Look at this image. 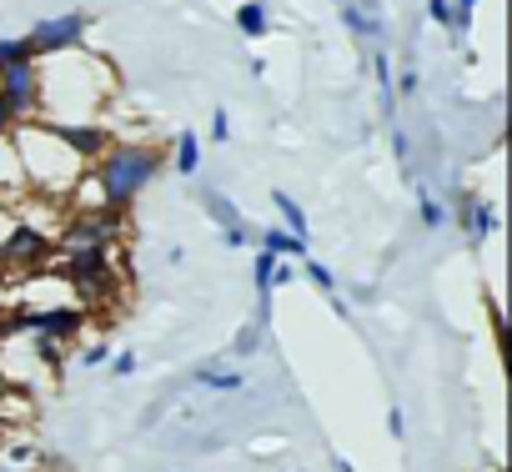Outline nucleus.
Instances as JSON below:
<instances>
[{"mask_svg": "<svg viewBox=\"0 0 512 472\" xmlns=\"http://www.w3.org/2000/svg\"><path fill=\"white\" fill-rule=\"evenodd\" d=\"M166 171V151L161 146H146V141H111L106 156L96 161V191H101V206L111 211H131L136 196Z\"/></svg>", "mask_w": 512, "mask_h": 472, "instance_id": "f257e3e1", "label": "nucleus"}, {"mask_svg": "<svg viewBox=\"0 0 512 472\" xmlns=\"http://www.w3.org/2000/svg\"><path fill=\"white\" fill-rule=\"evenodd\" d=\"M81 327H86L81 307H21L0 322V337L26 332V337H46V342H71V337H81Z\"/></svg>", "mask_w": 512, "mask_h": 472, "instance_id": "f03ea898", "label": "nucleus"}, {"mask_svg": "<svg viewBox=\"0 0 512 472\" xmlns=\"http://www.w3.org/2000/svg\"><path fill=\"white\" fill-rule=\"evenodd\" d=\"M126 226V211H111V206H96V211H76L66 226H61V252H111L116 236Z\"/></svg>", "mask_w": 512, "mask_h": 472, "instance_id": "7ed1b4c3", "label": "nucleus"}, {"mask_svg": "<svg viewBox=\"0 0 512 472\" xmlns=\"http://www.w3.org/2000/svg\"><path fill=\"white\" fill-rule=\"evenodd\" d=\"M0 106L11 111L16 126L41 121V61H21L11 71H0Z\"/></svg>", "mask_w": 512, "mask_h": 472, "instance_id": "20e7f679", "label": "nucleus"}, {"mask_svg": "<svg viewBox=\"0 0 512 472\" xmlns=\"http://www.w3.org/2000/svg\"><path fill=\"white\" fill-rule=\"evenodd\" d=\"M86 31H91V21H86L81 11L46 16V21H36V26L26 31V46H31V56H36V61H41V56H66V51H81Z\"/></svg>", "mask_w": 512, "mask_h": 472, "instance_id": "39448f33", "label": "nucleus"}, {"mask_svg": "<svg viewBox=\"0 0 512 472\" xmlns=\"http://www.w3.org/2000/svg\"><path fill=\"white\" fill-rule=\"evenodd\" d=\"M61 277H66L86 302H101V297H111V287H116L111 252H61Z\"/></svg>", "mask_w": 512, "mask_h": 472, "instance_id": "423d86ee", "label": "nucleus"}, {"mask_svg": "<svg viewBox=\"0 0 512 472\" xmlns=\"http://www.w3.org/2000/svg\"><path fill=\"white\" fill-rule=\"evenodd\" d=\"M81 166H96L101 156H106V146H111V126L106 121H41Z\"/></svg>", "mask_w": 512, "mask_h": 472, "instance_id": "0eeeda50", "label": "nucleus"}, {"mask_svg": "<svg viewBox=\"0 0 512 472\" xmlns=\"http://www.w3.org/2000/svg\"><path fill=\"white\" fill-rule=\"evenodd\" d=\"M51 236L36 231L31 221H16L6 236H0V267H21V272H36L46 257H51Z\"/></svg>", "mask_w": 512, "mask_h": 472, "instance_id": "6e6552de", "label": "nucleus"}, {"mask_svg": "<svg viewBox=\"0 0 512 472\" xmlns=\"http://www.w3.org/2000/svg\"><path fill=\"white\" fill-rule=\"evenodd\" d=\"M457 226L467 242H487V236H497V206L477 191H457Z\"/></svg>", "mask_w": 512, "mask_h": 472, "instance_id": "1a4fd4ad", "label": "nucleus"}, {"mask_svg": "<svg viewBox=\"0 0 512 472\" xmlns=\"http://www.w3.org/2000/svg\"><path fill=\"white\" fill-rule=\"evenodd\" d=\"M256 252H267L277 262H297V257H307V242L292 236L287 226H267V231H256Z\"/></svg>", "mask_w": 512, "mask_h": 472, "instance_id": "9d476101", "label": "nucleus"}, {"mask_svg": "<svg viewBox=\"0 0 512 472\" xmlns=\"http://www.w3.org/2000/svg\"><path fill=\"white\" fill-rule=\"evenodd\" d=\"M236 31H241L246 41L272 36V11H267V0H241V6H236Z\"/></svg>", "mask_w": 512, "mask_h": 472, "instance_id": "9b49d317", "label": "nucleus"}, {"mask_svg": "<svg viewBox=\"0 0 512 472\" xmlns=\"http://www.w3.org/2000/svg\"><path fill=\"white\" fill-rule=\"evenodd\" d=\"M201 211H206V216H211V221H216L221 231H226V226H241V221H246V216H241V206H236V201H231L226 191H216V186H201Z\"/></svg>", "mask_w": 512, "mask_h": 472, "instance_id": "f8f14e48", "label": "nucleus"}, {"mask_svg": "<svg viewBox=\"0 0 512 472\" xmlns=\"http://www.w3.org/2000/svg\"><path fill=\"white\" fill-rule=\"evenodd\" d=\"M272 206H277L282 226H287L292 236H302V242H307V211L297 206V196H292V191H272Z\"/></svg>", "mask_w": 512, "mask_h": 472, "instance_id": "ddd939ff", "label": "nucleus"}, {"mask_svg": "<svg viewBox=\"0 0 512 472\" xmlns=\"http://www.w3.org/2000/svg\"><path fill=\"white\" fill-rule=\"evenodd\" d=\"M171 166H176L181 176H196V166H201V136H196V131H176V156H171Z\"/></svg>", "mask_w": 512, "mask_h": 472, "instance_id": "4468645a", "label": "nucleus"}, {"mask_svg": "<svg viewBox=\"0 0 512 472\" xmlns=\"http://www.w3.org/2000/svg\"><path fill=\"white\" fill-rule=\"evenodd\" d=\"M196 382L211 387V392H241V387H246L241 372H221L216 362H201V367H196Z\"/></svg>", "mask_w": 512, "mask_h": 472, "instance_id": "2eb2a0df", "label": "nucleus"}, {"mask_svg": "<svg viewBox=\"0 0 512 472\" xmlns=\"http://www.w3.org/2000/svg\"><path fill=\"white\" fill-rule=\"evenodd\" d=\"M277 257H267V252H256V262H251V277H256V297H272L277 292Z\"/></svg>", "mask_w": 512, "mask_h": 472, "instance_id": "dca6fc26", "label": "nucleus"}, {"mask_svg": "<svg viewBox=\"0 0 512 472\" xmlns=\"http://www.w3.org/2000/svg\"><path fill=\"white\" fill-rule=\"evenodd\" d=\"M21 61H36L31 46H26V36H0V71H11Z\"/></svg>", "mask_w": 512, "mask_h": 472, "instance_id": "f3484780", "label": "nucleus"}, {"mask_svg": "<svg viewBox=\"0 0 512 472\" xmlns=\"http://www.w3.org/2000/svg\"><path fill=\"white\" fill-rule=\"evenodd\" d=\"M302 277H307L317 292H337V272H332L327 262H317V257H302Z\"/></svg>", "mask_w": 512, "mask_h": 472, "instance_id": "a211bd4d", "label": "nucleus"}, {"mask_svg": "<svg viewBox=\"0 0 512 472\" xmlns=\"http://www.w3.org/2000/svg\"><path fill=\"white\" fill-rule=\"evenodd\" d=\"M417 216H422V226H427V231H437V226L447 221V206H442L432 191H417Z\"/></svg>", "mask_w": 512, "mask_h": 472, "instance_id": "6ab92c4d", "label": "nucleus"}, {"mask_svg": "<svg viewBox=\"0 0 512 472\" xmlns=\"http://www.w3.org/2000/svg\"><path fill=\"white\" fill-rule=\"evenodd\" d=\"M262 342H267V332L256 327V322H251V327H241V332L231 337V357H251L256 347H262Z\"/></svg>", "mask_w": 512, "mask_h": 472, "instance_id": "aec40b11", "label": "nucleus"}, {"mask_svg": "<svg viewBox=\"0 0 512 472\" xmlns=\"http://www.w3.org/2000/svg\"><path fill=\"white\" fill-rule=\"evenodd\" d=\"M472 16H477V0H452V36L457 41L472 31Z\"/></svg>", "mask_w": 512, "mask_h": 472, "instance_id": "412c9836", "label": "nucleus"}, {"mask_svg": "<svg viewBox=\"0 0 512 472\" xmlns=\"http://www.w3.org/2000/svg\"><path fill=\"white\" fill-rule=\"evenodd\" d=\"M251 242H256L251 221H241V226H226V231H221V247H231V252H246Z\"/></svg>", "mask_w": 512, "mask_h": 472, "instance_id": "4be33fe9", "label": "nucleus"}, {"mask_svg": "<svg viewBox=\"0 0 512 472\" xmlns=\"http://www.w3.org/2000/svg\"><path fill=\"white\" fill-rule=\"evenodd\" d=\"M211 141H231V111L226 106L211 111Z\"/></svg>", "mask_w": 512, "mask_h": 472, "instance_id": "5701e85b", "label": "nucleus"}, {"mask_svg": "<svg viewBox=\"0 0 512 472\" xmlns=\"http://www.w3.org/2000/svg\"><path fill=\"white\" fill-rule=\"evenodd\" d=\"M427 16H432L442 31H452V0H427Z\"/></svg>", "mask_w": 512, "mask_h": 472, "instance_id": "b1692460", "label": "nucleus"}, {"mask_svg": "<svg viewBox=\"0 0 512 472\" xmlns=\"http://www.w3.org/2000/svg\"><path fill=\"white\" fill-rule=\"evenodd\" d=\"M392 156H397V166L407 171V156H412V141H407V131H397V126H392Z\"/></svg>", "mask_w": 512, "mask_h": 472, "instance_id": "393cba45", "label": "nucleus"}, {"mask_svg": "<svg viewBox=\"0 0 512 472\" xmlns=\"http://www.w3.org/2000/svg\"><path fill=\"white\" fill-rule=\"evenodd\" d=\"M136 367H141V362H136V352H121V357H111V372H116V377H131Z\"/></svg>", "mask_w": 512, "mask_h": 472, "instance_id": "a878e982", "label": "nucleus"}, {"mask_svg": "<svg viewBox=\"0 0 512 472\" xmlns=\"http://www.w3.org/2000/svg\"><path fill=\"white\" fill-rule=\"evenodd\" d=\"M387 432H392L397 442L407 437V417H402V407H392V412H387Z\"/></svg>", "mask_w": 512, "mask_h": 472, "instance_id": "bb28decb", "label": "nucleus"}, {"mask_svg": "<svg viewBox=\"0 0 512 472\" xmlns=\"http://www.w3.org/2000/svg\"><path fill=\"white\" fill-rule=\"evenodd\" d=\"M106 357H111L106 347H86V352H81V367H101Z\"/></svg>", "mask_w": 512, "mask_h": 472, "instance_id": "cd10ccee", "label": "nucleus"}, {"mask_svg": "<svg viewBox=\"0 0 512 472\" xmlns=\"http://www.w3.org/2000/svg\"><path fill=\"white\" fill-rule=\"evenodd\" d=\"M272 277H277V287H287V282H297V267H292V262H277Z\"/></svg>", "mask_w": 512, "mask_h": 472, "instance_id": "c85d7f7f", "label": "nucleus"}, {"mask_svg": "<svg viewBox=\"0 0 512 472\" xmlns=\"http://www.w3.org/2000/svg\"><path fill=\"white\" fill-rule=\"evenodd\" d=\"M11 131H16V121H11V111H6V106H0V141H6Z\"/></svg>", "mask_w": 512, "mask_h": 472, "instance_id": "c756f323", "label": "nucleus"}, {"mask_svg": "<svg viewBox=\"0 0 512 472\" xmlns=\"http://www.w3.org/2000/svg\"><path fill=\"white\" fill-rule=\"evenodd\" d=\"M402 96H417V71H402Z\"/></svg>", "mask_w": 512, "mask_h": 472, "instance_id": "7c9ffc66", "label": "nucleus"}, {"mask_svg": "<svg viewBox=\"0 0 512 472\" xmlns=\"http://www.w3.org/2000/svg\"><path fill=\"white\" fill-rule=\"evenodd\" d=\"M0 472H16V467H6V462H0Z\"/></svg>", "mask_w": 512, "mask_h": 472, "instance_id": "2f4dec72", "label": "nucleus"}]
</instances>
